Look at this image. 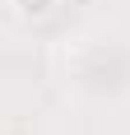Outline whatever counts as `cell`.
Returning <instances> with one entry per match:
<instances>
[{"mask_svg": "<svg viewBox=\"0 0 130 135\" xmlns=\"http://www.w3.org/2000/svg\"><path fill=\"white\" fill-rule=\"evenodd\" d=\"M9 5H14L19 19H47V14H56L61 0H9Z\"/></svg>", "mask_w": 130, "mask_h": 135, "instance_id": "cell-1", "label": "cell"}]
</instances>
